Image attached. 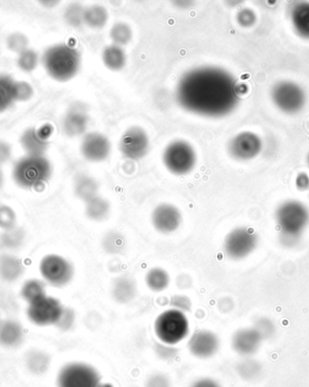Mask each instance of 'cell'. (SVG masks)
Returning a JSON list of instances; mask_svg holds the SVG:
<instances>
[{"label":"cell","mask_w":309,"mask_h":387,"mask_svg":"<svg viewBox=\"0 0 309 387\" xmlns=\"http://www.w3.org/2000/svg\"><path fill=\"white\" fill-rule=\"evenodd\" d=\"M145 281L149 290L154 293L163 292L170 284V276L163 268L151 269L146 274Z\"/></svg>","instance_id":"484cf974"},{"label":"cell","mask_w":309,"mask_h":387,"mask_svg":"<svg viewBox=\"0 0 309 387\" xmlns=\"http://www.w3.org/2000/svg\"><path fill=\"white\" fill-rule=\"evenodd\" d=\"M120 149L126 159L132 161H139L144 158L149 149L148 133L141 127H130L120 139Z\"/></svg>","instance_id":"4fadbf2b"},{"label":"cell","mask_w":309,"mask_h":387,"mask_svg":"<svg viewBox=\"0 0 309 387\" xmlns=\"http://www.w3.org/2000/svg\"><path fill=\"white\" fill-rule=\"evenodd\" d=\"M15 102V81L11 76L0 75V113Z\"/></svg>","instance_id":"4316f807"},{"label":"cell","mask_w":309,"mask_h":387,"mask_svg":"<svg viewBox=\"0 0 309 387\" xmlns=\"http://www.w3.org/2000/svg\"><path fill=\"white\" fill-rule=\"evenodd\" d=\"M42 63L50 78L65 82L77 75L82 57L77 48L71 44H57L47 48L43 54Z\"/></svg>","instance_id":"7a4b0ae2"},{"label":"cell","mask_w":309,"mask_h":387,"mask_svg":"<svg viewBox=\"0 0 309 387\" xmlns=\"http://www.w3.org/2000/svg\"><path fill=\"white\" fill-rule=\"evenodd\" d=\"M296 185L299 190L305 191L309 190V177L307 173L301 172L296 178Z\"/></svg>","instance_id":"bcb514c9"},{"label":"cell","mask_w":309,"mask_h":387,"mask_svg":"<svg viewBox=\"0 0 309 387\" xmlns=\"http://www.w3.org/2000/svg\"><path fill=\"white\" fill-rule=\"evenodd\" d=\"M172 306L175 307L174 309L184 312L191 309V302L186 296H175L172 299Z\"/></svg>","instance_id":"f6af8a7d"},{"label":"cell","mask_w":309,"mask_h":387,"mask_svg":"<svg viewBox=\"0 0 309 387\" xmlns=\"http://www.w3.org/2000/svg\"><path fill=\"white\" fill-rule=\"evenodd\" d=\"M3 184H4V174H3L1 167H0V188H2Z\"/></svg>","instance_id":"c3c4849f"},{"label":"cell","mask_w":309,"mask_h":387,"mask_svg":"<svg viewBox=\"0 0 309 387\" xmlns=\"http://www.w3.org/2000/svg\"><path fill=\"white\" fill-rule=\"evenodd\" d=\"M240 85L222 67L203 66L188 70L176 89L178 105L187 113L206 118L227 116L237 107Z\"/></svg>","instance_id":"6da1fadb"},{"label":"cell","mask_w":309,"mask_h":387,"mask_svg":"<svg viewBox=\"0 0 309 387\" xmlns=\"http://www.w3.org/2000/svg\"><path fill=\"white\" fill-rule=\"evenodd\" d=\"M73 321H75V314L71 309L65 308L61 319L56 326L63 331H68L72 327Z\"/></svg>","instance_id":"7bdbcfd3"},{"label":"cell","mask_w":309,"mask_h":387,"mask_svg":"<svg viewBox=\"0 0 309 387\" xmlns=\"http://www.w3.org/2000/svg\"><path fill=\"white\" fill-rule=\"evenodd\" d=\"M89 118L85 111L79 109H71L66 113L63 121V130L68 137L82 135L87 129Z\"/></svg>","instance_id":"ffe728a7"},{"label":"cell","mask_w":309,"mask_h":387,"mask_svg":"<svg viewBox=\"0 0 309 387\" xmlns=\"http://www.w3.org/2000/svg\"><path fill=\"white\" fill-rule=\"evenodd\" d=\"M263 338L254 327L239 329L232 338V347L243 357L253 356L260 350Z\"/></svg>","instance_id":"e0dca14e"},{"label":"cell","mask_w":309,"mask_h":387,"mask_svg":"<svg viewBox=\"0 0 309 387\" xmlns=\"http://www.w3.org/2000/svg\"><path fill=\"white\" fill-rule=\"evenodd\" d=\"M110 210V204L104 198L96 196L86 202V215L92 220H103Z\"/></svg>","instance_id":"4dcf8cb0"},{"label":"cell","mask_w":309,"mask_h":387,"mask_svg":"<svg viewBox=\"0 0 309 387\" xmlns=\"http://www.w3.org/2000/svg\"><path fill=\"white\" fill-rule=\"evenodd\" d=\"M272 100L280 111L296 114L303 110L307 101L303 88L292 81H282L273 86Z\"/></svg>","instance_id":"ba28073f"},{"label":"cell","mask_w":309,"mask_h":387,"mask_svg":"<svg viewBox=\"0 0 309 387\" xmlns=\"http://www.w3.org/2000/svg\"><path fill=\"white\" fill-rule=\"evenodd\" d=\"M259 239L253 229L248 227H237L226 235L224 249L226 257L232 260H243L253 254Z\"/></svg>","instance_id":"30bf717a"},{"label":"cell","mask_w":309,"mask_h":387,"mask_svg":"<svg viewBox=\"0 0 309 387\" xmlns=\"http://www.w3.org/2000/svg\"><path fill=\"white\" fill-rule=\"evenodd\" d=\"M110 140L103 133L92 131L84 135L81 143L82 155L86 161L101 162L106 161L111 154Z\"/></svg>","instance_id":"9a60e30c"},{"label":"cell","mask_w":309,"mask_h":387,"mask_svg":"<svg viewBox=\"0 0 309 387\" xmlns=\"http://www.w3.org/2000/svg\"><path fill=\"white\" fill-rule=\"evenodd\" d=\"M17 214L8 204H0V229L3 231L17 226Z\"/></svg>","instance_id":"74e56055"},{"label":"cell","mask_w":309,"mask_h":387,"mask_svg":"<svg viewBox=\"0 0 309 387\" xmlns=\"http://www.w3.org/2000/svg\"><path fill=\"white\" fill-rule=\"evenodd\" d=\"M162 161L165 168L172 174L184 176L196 168L197 154L192 144L187 140H176L165 147Z\"/></svg>","instance_id":"8992f818"},{"label":"cell","mask_w":309,"mask_h":387,"mask_svg":"<svg viewBox=\"0 0 309 387\" xmlns=\"http://www.w3.org/2000/svg\"><path fill=\"white\" fill-rule=\"evenodd\" d=\"M41 276L51 286L61 288L71 283L73 267L67 259L58 254H47L40 262Z\"/></svg>","instance_id":"8fae6325"},{"label":"cell","mask_w":309,"mask_h":387,"mask_svg":"<svg viewBox=\"0 0 309 387\" xmlns=\"http://www.w3.org/2000/svg\"><path fill=\"white\" fill-rule=\"evenodd\" d=\"M111 39L113 44L122 47L132 42L133 31L132 27L124 22H117L110 31Z\"/></svg>","instance_id":"1f68e13d"},{"label":"cell","mask_w":309,"mask_h":387,"mask_svg":"<svg viewBox=\"0 0 309 387\" xmlns=\"http://www.w3.org/2000/svg\"><path fill=\"white\" fill-rule=\"evenodd\" d=\"M25 239V232L17 226L3 231L0 235V246L6 250H17L23 245Z\"/></svg>","instance_id":"f1b7e54d"},{"label":"cell","mask_w":309,"mask_h":387,"mask_svg":"<svg viewBox=\"0 0 309 387\" xmlns=\"http://www.w3.org/2000/svg\"><path fill=\"white\" fill-rule=\"evenodd\" d=\"M154 331L161 343L175 345L187 337L189 333V321L181 310L167 309L156 319Z\"/></svg>","instance_id":"277c9868"},{"label":"cell","mask_w":309,"mask_h":387,"mask_svg":"<svg viewBox=\"0 0 309 387\" xmlns=\"http://www.w3.org/2000/svg\"><path fill=\"white\" fill-rule=\"evenodd\" d=\"M101 59L106 68L113 72H118L126 66L127 54L122 47L116 44H110L103 50Z\"/></svg>","instance_id":"603a6c76"},{"label":"cell","mask_w":309,"mask_h":387,"mask_svg":"<svg viewBox=\"0 0 309 387\" xmlns=\"http://www.w3.org/2000/svg\"><path fill=\"white\" fill-rule=\"evenodd\" d=\"M34 95V89L30 82H15V101L25 102L30 100Z\"/></svg>","instance_id":"60d3db41"},{"label":"cell","mask_w":309,"mask_h":387,"mask_svg":"<svg viewBox=\"0 0 309 387\" xmlns=\"http://www.w3.org/2000/svg\"><path fill=\"white\" fill-rule=\"evenodd\" d=\"M291 18L296 33L309 39V2H299L293 6Z\"/></svg>","instance_id":"7402d4cb"},{"label":"cell","mask_w":309,"mask_h":387,"mask_svg":"<svg viewBox=\"0 0 309 387\" xmlns=\"http://www.w3.org/2000/svg\"><path fill=\"white\" fill-rule=\"evenodd\" d=\"M260 364L256 361L247 360L238 364V373L244 380L251 381L260 375Z\"/></svg>","instance_id":"8d00e7d4"},{"label":"cell","mask_w":309,"mask_h":387,"mask_svg":"<svg viewBox=\"0 0 309 387\" xmlns=\"http://www.w3.org/2000/svg\"><path fill=\"white\" fill-rule=\"evenodd\" d=\"M20 295L22 299L28 304L46 295V284L38 279H30L23 284L21 288Z\"/></svg>","instance_id":"f546056e"},{"label":"cell","mask_w":309,"mask_h":387,"mask_svg":"<svg viewBox=\"0 0 309 387\" xmlns=\"http://www.w3.org/2000/svg\"><path fill=\"white\" fill-rule=\"evenodd\" d=\"M275 216L282 235L301 239L309 225V210L298 200H289L280 204Z\"/></svg>","instance_id":"5b68a950"},{"label":"cell","mask_w":309,"mask_h":387,"mask_svg":"<svg viewBox=\"0 0 309 387\" xmlns=\"http://www.w3.org/2000/svg\"><path fill=\"white\" fill-rule=\"evenodd\" d=\"M11 146L4 140H0V167L11 161Z\"/></svg>","instance_id":"ee69618b"},{"label":"cell","mask_w":309,"mask_h":387,"mask_svg":"<svg viewBox=\"0 0 309 387\" xmlns=\"http://www.w3.org/2000/svg\"><path fill=\"white\" fill-rule=\"evenodd\" d=\"M50 357L46 352L32 350L25 356V364L28 371L34 375H42L46 372L50 366Z\"/></svg>","instance_id":"cb8c5ba5"},{"label":"cell","mask_w":309,"mask_h":387,"mask_svg":"<svg viewBox=\"0 0 309 387\" xmlns=\"http://www.w3.org/2000/svg\"><path fill=\"white\" fill-rule=\"evenodd\" d=\"M219 348L220 340L217 335L207 329L194 332L188 341V350L190 353L200 360H207L215 356Z\"/></svg>","instance_id":"2e32d148"},{"label":"cell","mask_w":309,"mask_h":387,"mask_svg":"<svg viewBox=\"0 0 309 387\" xmlns=\"http://www.w3.org/2000/svg\"><path fill=\"white\" fill-rule=\"evenodd\" d=\"M135 285L132 281L127 278H122L118 281L114 286L113 294L119 302H129L135 296Z\"/></svg>","instance_id":"d6a6232c"},{"label":"cell","mask_w":309,"mask_h":387,"mask_svg":"<svg viewBox=\"0 0 309 387\" xmlns=\"http://www.w3.org/2000/svg\"><path fill=\"white\" fill-rule=\"evenodd\" d=\"M263 148V140L253 131H241L232 137L227 146L229 155L237 161H250L257 158Z\"/></svg>","instance_id":"7c38bea8"},{"label":"cell","mask_w":309,"mask_h":387,"mask_svg":"<svg viewBox=\"0 0 309 387\" xmlns=\"http://www.w3.org/2000/svg\"><path fill=\"white\" fill-rule=\"evenodd\" d=\"M1 323H2L1 318H0V325H1Z\"/></svg>","instance_id":"f907efd6"},{"label":"cell","mask_w":309,"mask_h":387,"mask_svg":"<svg viewBox=\"0 0 309 387\" xmlns=\"http://www.w3.org/2000/svg\"><path fill=\"white\" fill-rule=\"evenodd\" d=\"M57 387H100L101 377L97 370L90 364L72 362L59 371L56 379Z\"/></svg>","instance_id":"52a82bcc"},{"label":"cell","mask_w":309,"mask_h":387,"mask_svg":"<svg viewBox=\"0 0 309 387\" xmlns=\"http://www.w3.org/2000/svg\"><path fill=\"white\" fill-rule=\"evenodd\" d=\"M65 307L55 297L44 295L34 302L28 304L27 319L38 327H47L58 324Z\"/></svg>","instance_id":"9c48e42d"},{"label":"cell","mask_w":309,"mask_h":387,"mask_svg":"<svg viewBox=\"0 0 309 387\" xmlns=\"http://www.w3.org/2000/svg\"><path fill=\"white\" fill-rule=\"evenodd\" d=\"M25 266L20 259L15 255H0V278L6 283H14L23 275Z\"/></svg>","instance_id":"44dd1931"},{"label":"cell","mask_w":309,"mask_h":387,"mask_svg":"<svg viewBox=\"0 0 309 387\" xmlns=\"http://www.w3.org/2000/svg\"><path fill=\"white\" fill-rule=\"evenodd\" d=\"M84 20L89 27L101 30L108 23L109 13L103 6L92 5L85 8Z\"/></svg>","instance_id":"d4e9b609"},{"label":"cell","mask_w":309,"mask_h":387,"mask_svg":"<svg viewBox=\"0 0 309 387\" xmlns=\"http://www.w3.org/2000/svg\"><path fill=\"white\" fill-rule=\"evenodd\" d=\"M52 173V164L46 156L27 155L13 165L12 178L24 190H38L49 181Z\"/></svg>","instance_id":"3957f363"},{"label":"cell","mask_w":309,"mask_h":387,"mask_svg":"<svg viewBox=\"0 0 309 387\" xmlns=\"http://www.w3.org/2000/svg\"><path fill=\"white\" fill-rule=\"evenodd\" d=\"M190 387H222L220 383L215 380L205 377V379H200L196 380V382L192 383Z\"/></svg>","instance_id":"7dc6e473"},{"label":"cell","mask_w":309,"mask_h":387,"mask_svg":"<svg viewBox=\"0 0 309 387\" xmlns=\"http://www.w3.org/2000/svg\"><path fill=\"white\" fill-rule=\"evenodd\" d=\"M20 145L27 155L43 156L49 148V140L39 130L30 128L22 134Z\"/></svg>","instance_id":"ac0fdd59"},{"label":"cell","mask_w":309,"mask_h":387,"mask_svg":"<svg viewBox=\"0 0 309 387\" xmlns=\"http://www.w3.org/2000/svg\"><path fill=\"white\" fill-rule=\"evenodd\" d=\"M38 63H39V56L36 51L30 49V48L18 54V66L21 71L33 72L36 70Z\"/></svg>","instance_id":"e575fe53"},{"label":"cell","mask_w":309,"mask_h":387,"mask_svg":"<svg viewBox=\"0 0 309 387\" xmlns=\"http://www.w3.org/2000/svg\"><path fill=\"white\" fill-rule=\"evenodd\" d=\"M146 387H171L170 379L164 374H154L146 380Z\"/></svg>","instance_id":"b9f144b4"},{"label":"cell","mask_w":309,"mask_h":387,"mask_svg":"<svg viewBox=\"0 0 309 387\" xmlns=\"http://www.w3.org/2000/svg\"><path fill=\"white\" fill-rule=\"evenodd\" d=\"M151 223L158 233L170 235L179 228L182 223V215L174 204L162 203L152 211Z\"/></svg>","instance_id":"5bb4252c"},{"label":"cell","mask_w":309,"mask_h":387,"mask_svg":"<svg viewBox=\"0 0 309 387\" xmlns=\"http://www.w3.org/2000/svg\"><path fill=\"white\" fill-rule=\"evenodd\" d=\"M6 43L8 50L19 54L28 49L30 39L25 34L20 33V32H15V33H12L6 37Z\"/></svg>","instance_id":"d590c367"},{"label":"cell","mask_w":309,"mask_h":387,"mask_svg":"<svg viewBox=\"0 0 309 387\" xmlns=\"http://www.w3.org/2000/svg\"><path fill=\"white\" fill-rule=\"evenodd\" d=\"M23 326L14 319L2 321L0 325V345L6 348L18 347L24 340Z\"/></svg>","instance_id":"d6986e66"},{"label":"cell","mask_w":309,"mask_h":387,"mask_svg":"<svg viewBox=\"0 0 309 387\" xmlns=\"http://www.w3.org/2000/svg\"><path fill=\"white\" fill-rule=\"evenodd\" d=\"M307 163H308V167H309V152H308V154L307 156Z\"/></svg>","instance_id":"681fc988"},{"label":"cell","mask_w":309,"mask_h":387,"mask_svg":"<svg viewBox=\"0 0 309 387\" xmlns=\"http://www.w3.org/2000/svg\"><path fill=\"white\" fill-rule=\"evenodd\" d=\"M254 328L259 332L261 338H263V340L273 337L274 334H275V324L267 318H260L258 319Z\"/></svg>","instance_id":"ab89813d"},{"label":"cell","mask_w":309,"mask_h":387,"mask_svg":"<svg viewBox=\"0 0 309 387\" xmlns=\"http://www.w3.org/2000/svg\"><path fill=\"white\" fill-rule=\"evenodd\" d=\"M84 11L85 8L79 3L70 4L67 6L63 15L66 23L75 28L81 27L84 24Z\"/></svg>","instance_id":"836d02e7"},{"label":"cell","mask_w":309,"mask_h":387,"mask_svg":"<svg viewBox=\"0 0 309 387\" xmlns=\"http://www.w3.org/2000/svg\"><path fill=\"white\" fill-rule=\"evenodd\" d=\"M237 21L244 28L253 27L257 22V15L253 9L245 8L237 13Z\"/></svg>","instance_id":"f35d334b"},{"label":"cell","mask_w":309,"mask_h":387,"mask_svg":"<svg viewBox=\"0 0 309 387\" xmlns=\"http://www.w3.org/2000/svg\"><path fill=\"white\" fill-rule=\"evenodd\" d=\"M98 183L95 179L89 176L82 175L76 178L75 183V192L80 199L85 201L91 200L98 196Z\"/></svg>","instance_id":"83f0119b"}]
</instances>
